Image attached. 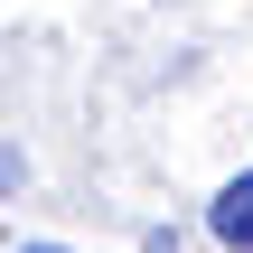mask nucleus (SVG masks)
Here are the masks:
<instances>
[{"label": "nucleus", "mask_w": 253, "mask_h": 253, "mask_svg": "<svg viewBox=\"0 0 253 253\" xmlns=\"http://www.w3.org/2000/svg\"><path fill=\"white\" fill-rule=\"evenodd\" d=\"M19 253H56V244H19Z\"/></svg>", "instance_id": "obj_3"}, {"label": "nucleus", "mask_w": 253, "mask_h": 253, "mask_svg": "<svg viewBox=\"0 0 253 253\" xmlns=\"http://www.w3.org/2000/svg\"><path fill=\"white\" fill-rule=\"evenodd\" d=\"M207 235H216L225 253H253V169L216 188V207H207Z\"/></svg>", "instance_id": "obj_1"}, {"label": "nucleus", "mask_w": 253, "mask_h": 253, "mask_svg": "<svg viewBox=\"0 0 253 253\" xmlns=\"http://www.w3.org/2000/svg\"><path fill=\"white\" fill-rule=\"evenodd\" d=\"M28 178V160H19V141H0V188H19Z\"/></svg>", "instance_id": "obj_2"}]
</instances>
